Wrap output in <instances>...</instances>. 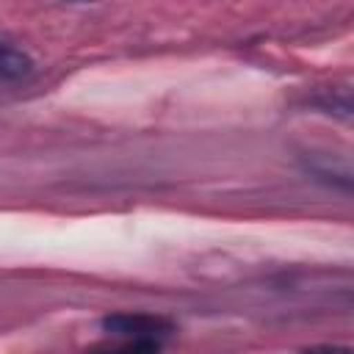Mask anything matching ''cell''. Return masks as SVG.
I'll return each instance as SVG.
<instances>
[{
    "label": "cell",
    "mask_w": 354,
    "mask_h": 354,
    "mask_svg": "<svg viewBox=\"0 0 354 354\" xmlns=\"http://www.w3.org/2000/svg\"><path fill=\"white\" fill-rule=\"evenodd\" d=\"M30 69H33V64H30V58L25 53H19L11 44H3L0 41V77L19 80V77L30 75Z\"/></svg>",
    "instance_id": "obj_2"
},
{
    "label": "cell",
    "mask_w": 354,
    "mask_h": 354,
    "mask_svg": "<svg viewBox=\"0 0 354 354\" xmlns=\"http://www.w3.org/2000/svg\"><path fill=\"white\" fill-rule=\"evenodd\" d=\"M102 329L113 337H122V348L127 351H158L163 337L174 332V324L149 313H113L102 318Z\"/></svg>",
    "instance_id": "obj_1"
}]
</instances>
